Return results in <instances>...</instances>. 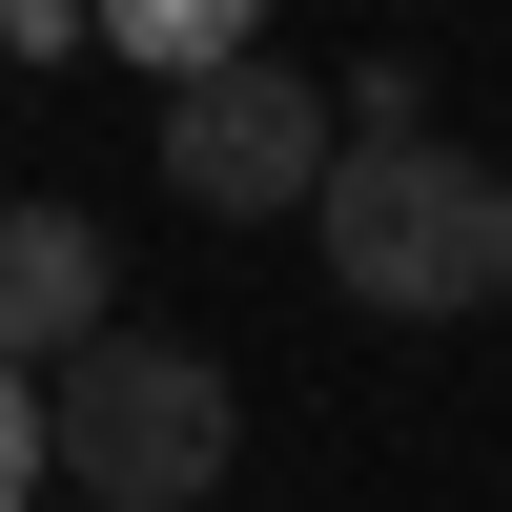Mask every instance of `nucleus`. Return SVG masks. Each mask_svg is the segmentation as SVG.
<instances>
[{
  "instance_id": "1",
  "label": "nucleus",
  "mask_w": 512,
  "mask_h": 512,
  "mask_svg": "<svg viewBox=\"0 0 512 512\" xmlns=\"http://www.w3.org/2000/svg\"><path fill=\"white\" fill-rule=\"evenodd\" d=\"M308 246H328V287H349V308H390V328H472L492 287H512V164H472L451 123H349Z\"/></svg>"
},
{
  "instance_id": "2",
  "label": "nucleus",
  "mask_w": 512,
  "mask_h": 512,
  "mask_svg": "<svg viewBox=\"0 0 512 512\" xmlns=\"http://www.w3.org/2000/svg\"><path fill=\"white\" fill-rule=\"evenodd\" d=\"M41 431H62V492H103V512H205L246 390H226V349H185V328H103V349L41 390Z\"/></svg>"
},
{
  "instance_id": "3",
  "label": "nucleus",
  "mask_w": 512,
  "mask_h": 512,
  "mask_svg": "<svg viewBox=\"0 0 512 512\" xmlns=\"http://www.w3.org/2000/svg\"><path fill=\"white\" fill-rule=\"evenodd\" d=\"M328 164H349V123H328V82L287 62H226L164 103V185L205 205V226H267V205H328Z\"/></svg>"
},
{
  "instance_id": "4",
  "label": "nucleus",
  "mask_w": 512,
  "mask_h": 512,
  "mask_svg": "<svg viewBox=\"0 0 512 512\" xmlns=\"http://www.w3.org/2000/svg\"><path fill=\"white\" fill-rule=\"evenodd\" d=\"M103 226L82 205H0V369H82L103 349Z\"/></svg>"
},
{
  "instance_id": "5",
  "label": "nucleus",
  "mask_w": 512,
  "mask_h": 512,
  "mask_svg": "<svg viewBox=\"0 0 512 512\" xmlns=\"http://www.w3.org/2000/svg\"><path fill=\"white\" fill-rule=\"evenodd\" d=\"M41 472H62V431H41V369H0V512H21Z\"/></svg>"
}]
</instances>
